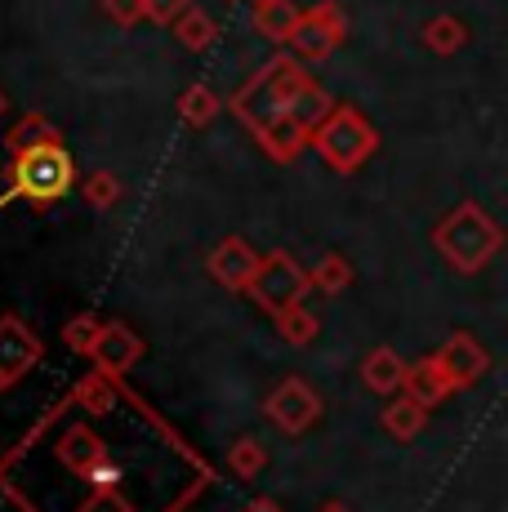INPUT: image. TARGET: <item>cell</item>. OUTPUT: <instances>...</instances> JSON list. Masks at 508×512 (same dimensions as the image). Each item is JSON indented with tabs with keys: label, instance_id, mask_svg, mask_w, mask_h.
Returning a JSON list of instances; mask_svg holds the SVG:
<instances>
[{
	"label": "cell",
	"instance_id": "cell-1",
	"mask_svg": "<svg viewBox=\"0 0 508 512\" xmlns=\"http://www.w3.org/2000/svg\"><path fill=\"white\" fill-rule=\"evenodd\" d=\"M500 245H504L500 223L473 201L455 205L433 232V250L451 263V272H459V277H477L500 254Z\"/></svg>",
	"mask_w": 508,
	"mask_h": 512
},
{
	"label": "cell",
	"instance_id": "cell-2",
	"mask_svg": "<svg viewBox=\"0 0 508 512\" xmlns=\"http://www.w3.org/2000/svg\"><path fill=\"white\" fill-rule=\"evenodd\" d=\"M304 81H308L304 63H299L295 54H277V58H268V67H263L254 81H246L232 94V112H237L250 130H263L268 121H277V116L286 112L290 94Z\"/></svg>",
	"mask_w": 508,
	"mask_h": 512
},
{
	"label": "cell",
	"instance_id": "cell-3",
	"mask_svg": "<svg viewBox=\"0 0 508 512\" xmlns=\"http://www.w3.org/2000/svg\"><path fill=\"white\" fill-rule=\"evenodd\" d=\"M308 147L339 174H353L379 152V130L357 112V107H335L317 130L308 134Z\"/></svg>",
	"mask_w": 508,
	"mask_h": 512
},
{
	"label": "cell",
	"instance_id": "cell-4",
	"mask_svg": "<svg viewBox=\"0 0 508 512\" xmlns=\"http://www.w3.org/2000/svg\"><path fill=\"white\" fill-rule=\"evenodd\" d=\"M76 183V165H72V152L63 143H45V147H32V152H18L14 156V174H9V187L18 196L45 210V205L63 201Z\"/></svg>",
	"mask_w": 508,
	"mask_h": 512
},
{
	"label": "cell",
	"instance_id": "cell-5",
	"mask_svg": "<svg viewBox=\"0 0 508 512\" xmlns=\"http://www.w3.org/2000/svg\"><path fill=\"white\" fill-rule=\"evenodd\" d=\"M246 294L254 299V308H263L268 317H277V312L304 303V294H308V268H299L295 254L272 250V254H263V259H259V272H254V281H250Z\"/></svg>",
	"mask_w": 508,
	"mask_h": 512
},
{
	"label": "cell",
	"instance_id": "cell-6",
	"mask_svg": "<svg viewBox=\"0 0 508 512\" xmlns=\"http://www.w3.org/2000/svg\"><path fill=\"white\" fill-rule=\"evenodd\" d=\"M58 459L81 486H121V464L112 459V450L94 437L85 423H72L58 441Z\"/></svg>",
	"mask_w": 508,
	"mask_h": 512
},
{
	"label": "cell",
	"instance_id": "cell-7",
	"mask_svg": "<svg viewBox=\"0 0 508 512\" xmlns=\"http://www.w3.org/2000/svg\"><path fill=\"white\" fill-rule=\"evenodd\" d=\"M263 415H268V423L277 432H286V437H304L312 423L321 419V397L304 374H286V379L268 392Z\"/></svg>",
	"mask_w": 508,
	"mask_h": 512
},
{
	"label": "cell",
	"instance_id": "cell-8",
	"mask_svg": "<svg viewBox=\"0 0 508 512\" xmlns=\"http://www.w3.org/2000/svg\"><path fill=\"white\" fill-rule=\"evenodd\" d=\"M344 9L339 5H312V9H299V23L290 32L286 45H295L299 63H321L330 58L339 45H344Z\"/></svg>",
	"mask_w": 508,
	"mask_h": 512
},
{
	"label": "cell",
	"instance_id": "cell-9",
	"mask_svg": "<svg viewBox=\"0 0 508 512\" xmlns=\"http://www.w3.org/2000/svg\"><path fill=\"white\" fill-rule=\"evenodd\" d=\"M433 357H437V366H442L446 383H451V392L477 388V383L491 374V352H486V343L468 330H455Z\"/></svg>",
	"mask_w": 508,
	"mask_h": 512
},
{
	"label": "cell",
	"instance_id": "cell-10",
	"mask_svg": "<svg viewBox=\"0 0 508 512\" xmlns=\"http://www.w3.org/2000/svg\"><path fill=\"white\" fill-rule=\"evenodd\" d=\"M41 357H45V343L27 330L23 317L5 312V317H0V388L18 383Z\"/></svg>",
	"mask_w": 508,
	"mask_h": 512
},
{
	"label": "cell",
	"instance_id": "cell-11",
	"mask_svg": "<svg viewBox=\"0 0 508 512\" xmlns=\"http://www.w3.org/2000/svg\"><path fill=\"white\" fill-rule=\"evenodd\" d=\"M90 357H94V370H99V374H107V379H121V374H130L143 361V339L125 326V321H103V330H99V339H94Z\"/></svg>",
	"mask_w": 508,
	"mask_h": 512
},
{
	"label": "cell",
	"instance_id": "cell-12",
	"mask_svg": "<svg viewBox=\"0 0 508 512\" xmlns=\"http://www.w3.org/2000/svg\"><path fill=\"white\" fill-rule=\"evenodd\" d=\"M205 272H210V281L223 285V290L246 294L254 272H259V254H254L241 236H223V241L210 250V259H205Z\"/></svg>",
	"mask_w": 508,
	"mask_h": 512
},
{
	"label": "cell",
	"instance_id": "cell-13",
	"mask_svg": "<svg viewBox=\"0 0 508 512\" xmlns=\"http://www.w3.org/2000/svg\"><path fill=\"white\" fill-rule=\"evenodd\" d=\"M402 397H410L415 406H424V410H437L446 397H451V383H446V374H442V366H437L433 352L419 357V361H406Z\"/></svg>",
	"mask_w": 508,
	"mask_h": 512
},
{
	"label": "cell",
	"instance_id": "cell-14",
	"mask_svg": "<svg viewBox=\"0 0 508 512\" xmlns=\"http://www.w3.org/2000/svg\"><path fill=\"white\" fill-rule=\"evenodd\" d=\"M402 374H406V361L388 343H379V348H370L361 357V383L370 392H379V397H397L402 392Z\"/></svg>",
	"mask_w": 508,
	"mask_h": 512
},
{
	"label": "cell",
	"instance_id": "cell-15",
	"mask_svg": "<svg viewBox=\"0 0 508 512\" xmlns=\"http://www.w3.org/2000/svg\"><path fill=\"white\" fill-rule=\"evenodd\" d=\"M72 406H81V415H90V419H103V415H112L116 410V401H121V379H107V374L99 370H90V374H81L76 379V388H72Z\"/></svg>",
	"mask_w": 508,
	"mask_h": 512
},
{
	"label": "cell",
	"instance_id": "cell-16",
	"mask_svg": "<svg viewBox=\"0 0 508 512\" xmlns=\"http://www.w3.org/2000/svg\"><path fill=\"white\" fill-rule=\"evenodd\" d=\"M254 139H259V147L277 165H290V161H299V156L308 152V134L299 130L290 116H277V121H268L263 130H254Z\"/></svg>",
	"mask_w": 508,
	"mask_h": 512
},
{
	"label": "cell",
	"instance_id": "cell-17",
	"mask_svg": "<svg viewBox=\"0 0 508 512\" xmlns=\"http://www.w3.org/2000/svg\"><path fill=\"white\" fill-rule=\"evenodd\" d=\"M335 112V98H330V90L326 85H317V81H304L299 85L295 94H290V103H286V112L281 116H290V121L299 125V130L304 134H312L317 130L321 121H326V116Z\"/></svg>",
	"mask_w": 508,
	"mask_h": 512
},
{
	"label": "cell",
	"instance_id": "cell-18",
	"mask_svg": "<svg viewBox=\"0 0 508 512\" xmlns=\"http://www.w3.org/2000/svg\"><path fill=\"white\" fill-rule=\"evenodd\" d=\"M419 41H424L428 54L451 58L468 45V27H464V18H455V14H433L424 23V36H419Z\"/></svg>",
	"mask_w": 508,
	"mask_h": 512
},
{
	"label": "cell",
	"instance_id": "cell-19",
	"mask_svg": "<svg viewBox=\"0 0 508 512\" xmlns=\"http://www.w3.org/2000/svg\"><path fill=\"white\" fill-rule=\"evenodd\" d=\"M379 423H384V432L393 441H415L419 432L428 428V410L424 406H415L410 397H393L384 406V415H379Z\"/></svg>",
	"mask_w": 508,
	"mask_h": 512
},
{
	"label": "cell",
	"instance_id": "cell-20",
	"mask_svg": "<svg viewBox=\"0 0 508 512\" xmlns=\"http://www.w3.org/2000/svg\"><path fill=\"white\" fill-rule=\"evenodd\" d=\"M295 23H299L295 0H263V5H254V27H259V36H268L272 45H286Z\"/></svg>",
	"mask_w": 508,
	"mask_h": 512
},
{
	"label": "cell",
	"instance_id": "cell-21",
	"mask_svg": "<svg viewBox=\"0 0 508 512\" xmlns=\"http://www.w3.org/2000/svg\"><path fill=\"white\" fill-rule=\"evenodd\" d=\"M357 281V272H353V263L344 259V254H321L317 259V268L308 272V290H321V294H344L348 285Z\"/></svg>",
	"mask_w": 508,
	"mask_h": 512
},
{
	"label": "cell",
	"instance_id": "cell-22",
	"mask_svg": "<svg viewBox=\"0 0 508 512\" xmlns=\"http://www.w3.org/2000/svg\"><path fill=\"white\" fill-rule=\"evenodd\" d=\"M223 459H228L232 477H241V481H259V472L268 468V446H263L259 437H237L228 450H223Z\"/></svg>",
	"mask_w": 508,
	"mask_h": 512
},
{
	"label": "cell",
	"instance_id": "cell-23",
	"mask_svg": "<svg viewBox=\"0 0 508 512\" xmlns=\"http://www.w3.org/2000/svg\"><path fill=\"white\" fill-rule=\"evenodd\" d=\"M174 36H179V45L183 49H210L214 45V36H219V23H214L205 9H197V5H188L179 18H174Z\"/></svg>",
	"mask_w": 508,
	"mask_h": 512
},
{
	"label": "cell",
	"instance_id": "cell-24",
	"mask_svg": "<svg viewBox=\"0 0 508 512\" xmlns=\"http://www.w3.org/2000/svg\"><path fill=\"white\" fill-rule=\"evenodd\" d=\"M219 112H223V98L214 94L210 85H188V90L179 94V116L192 125V130H205Z\"/></svg>",
	"mask_w": 508,
	"mask_h": 512
},
{
	"label": "cell",
	"instance_id": "cell-25",
	"mask_svg": "<svg viewBox=\"0 0 508 512\" xmlns=\"http://www.w3.org/2000/svg\"><path fill=\"white\" fill-rule=\"evenodd\" d=\"M277 334L286 343H295V348H308L312 339H317V330H321V321L312 317V312L304 308V303H295V308H286V312H277Z\"/></svg>",
	"mask_w": 508,
	"mask_h": 512
},
{
	"label": "cell",
	"instance_id": "cell-26",
	"mask_svg": "<svg viewBox=\"0 0 508 512\" xmlns=\"http://www.w3.org/2000/svg\"><path fill=\"white\" fill-rule=\"evenodd\" d=\"M5 143H9V152H32V147H45V143H58V134H54V125L45 121V116H23V121L14 125V130L5 134Z\"/></svg>",
	"mask_w": 508,
	"mask_h": 512
},
{
	"label": "cell",
	"instance_id": "cell-27",
	"mask_svg": "<svg viewBox=\"0 0 508 512\" xmlns=\"http://www.w3.org/2000/svg\"><path fill=\"white\" fill-rule=\"evenodd\" d=\"M81 196H85L90 210H112V205L125 196V187H121V179H116L112 170H94L90 179L81 183Z\"/></svg>",
	"mask_w": 508,
	"mask_h": 512
},
{
	"label": "cell",
	"instance_id": "cell-28",
	"mask_svg": "<svg viewBox=\"0 0 508 512\" xmlns=\"http://www.w3.org/2000/svg\"><path fill=\"white\" fill-rule=\"evenodd\" d=\"M76 512H139V508H134V499L121 486H90L85 499L76 504Z\"/></svg>",
	"mask_w": 508,
	"mask_h": 512
},
{
	"label": "cell",
	"instance_id": "cell-29",
	"mask_svg": "<svg viewBox=\"0 0 508 512\" xmlns=\"http://www.w3.org/2000/svg\"><path fill=\"white\" fill-rule=\"evenodd\" d=\"M99 330H103V317H94V312H81V317H72L63 326V343L72 352H85L90 357V348H94V339H99Z\"/></svg>",
	"mask_w": 508,
	"mask_h": 512
},
{
	"label": "cell",
	"instance_id": "cell-30",
	"mask_svg": "<svg viewBox=\"0 0 508 512\" xmlns=\"http://www.w3.org/2000/svg\"><path fill=\"white\" fill-rule=\"evenodd\" d=\"M103 14L116 27H139L143 23V0H103Z\"/></svg>",
	"mask_w": 508,
	"mask_h": 512
},
{
	"label": "cell",
	"instance_id": "cell-31",
	"mask_svg": "<svg viewBox=\"0 0 508 512\" xmlns=\"http://www.w3.org/2000/svg\"><path fill=\"white\" fill-rule=\"evenodd\" d=\"M188 5H192V0H143V18H152V23H165V27H170Z\"/></svg>",
	"mask_w": 508,
	"mask_h": 512
},
{
	"label": "cell",
	"instance_id": "cell-32",
	"mask_svg": "<svg viewBox=\"0 0 508 512\" xmlns=\"http://www.w3.org/2000/svg\"><path fill=\"white\" fill-rule=\"evenodd\" d=\"M241 512H286V508H281L277 499H250V504L241 508Z\"/></svg>",
	"mask_w": 508,
	"mask_h": 512
},
{
	"label": "cell",
	"instance_id": "cell-33",
	"mask_svg": "<svg viewBox=\"0 0 508 512\" xmlns=\"http://www.w3.org/2000/svg\"><path fill=\"white\" fill-rule=\"evenodd\" d=\"M317 512H353V508H348V504H344V499H330V504H321Z\"/></svg>",
	"mask_w": 508,
	"mask_h": 512
},
{
	"label": "cell",
	"instance_id": "cell-34",
	"mask_svg": "<svg viewBox=\"0 0 508 512\" xmlns=\"http://www.w3.org/2000/svg\"><path fill=\"white\" fill-rule=\"evenodd\" d=\"M5 103H9V98H5V90H0V116H5Z\"/></svg>",
	"mask_w": 508,
	"mask_h": 512
},
{
	"label": "cell",
	"instance_id": "cell-35",
	"mask_svg": "<svg viewBox=\"0 0 508 512\" xmlns=\"http://www.w3.org/2000/svg\"><path fill=\"white\" fill-rule=\"evenodd\" d=\"M254 5H263V0H254Z\"/></svg>",
	"mask_w": 508,
	"mask_h": 512
}]
</instances>
